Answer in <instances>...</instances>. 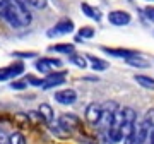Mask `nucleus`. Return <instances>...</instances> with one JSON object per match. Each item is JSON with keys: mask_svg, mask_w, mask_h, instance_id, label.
<instances>
[{"mask_svg": "<svg viewBox=\"0 0 154 144\" xmlns=\"http://www.w3.org/2000/svg\"><path fill=\"white\" fill-rule=\"evenodd\" d=\"M101 110H103L101 118H99L96 129H98L99 134H106L113 125V120H115L116 111L120 110V105L116 101H105V103H101Z\"/></svg>", "mask_w": 154, "mask_h": 144, "instance_id": "nucleus-1", "label": "nucleus"}, {"mask_svg": "<svg viewBox=\"0 0 154 144\" xmlns=\"http://www.w3.org/2000/svg\"><path fill=\"white\" fill-rule=\"evenodd\" d=\"M74 21L65 17V19H60V21L57 22L55 26H51V28L46 31V36L48 38H58V36H65V34L72 33L74 31Z\"/></svg>", "mask_w": 154, "mask_h": 144, "instance_id": "nucleus-2", "label": "nucleus"}, {"mask_svg": "<svg viewBox=\"0 0 154 144\" xmlns=\"http://www.w3.org/2000/svg\"><path fill=\"white\" fill-rule=\"evenodd\" d=\"M62 65V60L60 58H53V57H41L38 60L34 62V67H36V70L41 72V74H51V72H55V69Z\"/></svg>", "mask_w": 154, "mask_h": 144, "instance_id": "nucleus-3", "label": "nucleus"}, {"mask_svg": "<svg viewBox=\"0 0 154 144\" xmlns=\"http://www.w3.org/2000/svg\"><path fill=\"white\" fill-rule=\"evenodd\" d=\"M22 72H24V64H22V62H14L11 65L0 67V83L12 81V79L19 77Z\"/></svg>", "mask_w": 154, "mask_h": 144, "instance_id": "nucleus-4", "label": "nucleus"}, {"mask_svg": "<svg viewBox=\"0 0 154 144\" xmlns=\"http://www.w3.org/2000/svg\"><path fill=\"white\" fill-rule=\"evenodd\" d=\"M108 22L111 26H116V28L128 26L132 22V16H130V12H127V11L115 9V11H110V14H108Z\"/></svg>", "mask_w": 154, "mask_h": 144, "instance_id": "nucleus-5", "label": "nucleus"}, {"mask_svg": "<svg viewBox=\"0 0 154 144\" xmlns=\"http://www.w3.org/2000/svg\"><path fill=\"white\" fill-rule=\"evenodd\" d=\"M67 81V70H55L48 74L46 77L43 79V84L41 88L43 89H53V88H58Z\"/></svg>", "mask_w": 154, "mask_h": 144, "instance_id": "nucleus-6", "label": "nucleus"}, {"mask_svg": "<svg viewBox=\"0 0 154 144\" xmlns=\"http://www.w3.org/2000/svg\"><path fill=\"white\" fill-rule=\"evenodd\" d=\"M53 98H55V101L60 103V105H74V103L77 101V93H75V89L67 88V89L55 91Z\"/></svg>", "mask_w": 154, "mask_h": 144, "instance_id": "nucleus-7", "label": "nucleus"}, {"mask_svg": "<svg viewBox=\"0 0 154 144\" xmlns=\"http://www.w3.org/2000/svg\"><path fill=\"white\" fill-rule=\"evenodd\" d=\"M101 50L105 52L106 55L110 57H116V58H130V57H137L140 55L137 50H128V48H110V46H101Z\"/></svg>", "mask_w": 154, "mask_h": 144, "instance_id": "nucleus-8", "label": "nucleus"}, {"mask_svg": "<svg viewBox=\"0 0 154 144\" xmlns=\"http://www.w3.org/2000/svg\"><path fill=\"white\" fill-rule=\"evenodd\" d=\"M79 118H77L75 115H72V113H63V115H60V118H58V127L62 129V130H67V132H72V130H75L77 127H79Z\"/></svg>", "mask_w": 154, "mask_h": 144, "instance_id": "nucleus-9", "label": "nucleus"}, {"mask_svg": "<svg viewBox=\"0 0 154 144\" xmlns=\"http://www.w3.org/2000/svg\"><path fill=\"white\" fill-rule=\"evenodd\" d=\"M101 103H89L86 108V120L93 125H98L99 118H101Z\"/></svg>", "mask_w": 154, "mask_h": 144, "instance_id": "nucleus-10", "label": "nucleus"}, {"mask_svg": "<svg viewBox=\"0 0 154 144\" xmlns=\"http://www.w3.org/2000/svg\"><path fill=\"white\" fill-rule=\"evenodd\" d=\"M81 11H82V14L86 17L93 19V21H96V22H99L101 21V17H103V14H101V11H99L98 7L89 5L88 2H82V4H81Z\"/></svg>", "mask_w": 154, "mask_h": 144, "instance_id": "nucleus-11", "label": "nucleus"}, {"mask_svg": "<svg viewBox=\"0 0 154 144\" xmlns=\"http://www.w3.org/2000/svg\"><path fill=\"white\" fill-rule=\"evenodd\" d=\"M86 58H88V64L91 65V69L96 72H103L106 70L108 67H110V64L106 60H103V58H99V57H94V55H86Z\"/></svg>", "mask_w": 154, "mask_h": 144, "instance_id": "nucleus-12", "label": "nucleus"}, {"mask_svg": "<svg viewBox=\"0 0 154 144\" xmlns=\"http://www.w3.org/2000/svg\"><path fill=\"white\" fill-rule=\"evenodd\" d=\"M50 52H57V53H63V55H72L75 53V45L74 43H57L48 46Z\"/></svg>", "mask_w": 154, "mask_h": 144, "instance_id": "nucleus-13", "label": "nucleus"}, {"mask_svg": "<svg viewBox=\"0 0 154 144\" xmlns=\"http://www.w3.org/2000/svg\"><path fill=\"white\" fill-rule=\"evenodd\" d=\"M38 113L41 115L43 122H46V124H53V120H55V113H53V108H51L48 103H41V105L38 106Z\"/></svg>", "mask_w": 154, "mask_h": 144, "instance_id": "nucleus-14", "label": "nucleus"}, {"mask_svg": "<svg viewBox=\"0 0 154 144\" xmlns=\"http://www.w3.org/2000/svg\"><path fill=\"white\" fill-rule=\"evenodd\" d=\"M134 79H135V83H137L139 86H142L144 89L154 91V77H149V76H144V74H135Z\"/></svg>", "mask_w": 154, "mask_h": 144, "instance_id": "nucleus-15", "label": "nucleus"}, {"mask_svg": "<svg viewBox=\"0 0 154 144\" xmlns=\"http://www.w3.org/2000/svg\"><path fill=\"white\" fill-rule=\"evenodd\" d=\"M94 34H96L94 28H91V26H82V28L79 29L77 36H75V41L79 43V41H82V39H91V38H94Z\"/></svg>", "mask_w": 154, "mask_h": 144, "instance_id": "nucleus-16", "label": "nucleus"}, {"mask_svg": "<svg viewBox=\"0 0 154 144\" xmlns=\"http://www.w3.org/2000/svg\"><path fill=\"white\" fill-rule=\"evenodd\" d=\"M127 64L130 67H135V69H147L151 64H149L146 58H142L140 55H137V57H130V58H127Z\"/></svg>", "mask_w": 154, "mask_h": 144, "instance_id": "nucleus-17", "label": "nucleus"}, {"mask_svg": "<svg viewBox=\"0 0 154 144\" xmlns=\"http://www.w3.org/2000/svg\"><path fill=\"white\" fill-rule=\"evenodd\" d=\"M69 60H70V64H74V65L79 67V69H86V67L89 65L86 55H79V53H72V55H69Z\"/></svg>", "mask_w": 154, "mask_h": 144, "instance_id": "nucleus-18", "label": "nucleus"}, {"mask_svg": "<svg viewBox=\"0 0 154 144\" xmlns=\"http://www.w3.org/2000/svg\"><path fill=\"white\" fill-rule=\"evenodd\" d=\"M24 5L28 7H33V9H38V11H41V9H45L46 7V4H48V0H21Z\"/></svg>", "mask_w": 154, "mask_h": 144, "instance_id": "nucleus-19", "label": "nucleus"}, {"mask_svg": "<svg viewBox=\"0 0 154 144\" xmlns=\"http://www.w3.org/2000/svg\"><path fill=\"white\" fill-rule=\"evenodd\" d=\"M7 144H26V137L21 132H12V134H9Z\"/></svg>", "mask_w": 154, "mask_h": 144, "instance_id": "nucleus-20", "label": "nucleus"}, {"mask_svg": "<svg viewBox=\"0 0 154 144\" xmlns=\"http://www.w3.org/2000/svg\"><path fill=\"white\" fill-rule=\"evenodd\" d=\"M24 81H26L28 84H31V86H41V84H43V79L34 77V76H31V74H29V76H26V77H24Z\"/></svg>", "mask_w": 154, "mask_h": 144, "instance_id": "nucleus-21", "label": "nucleus"}, {"mask_svg": "<svg viewBox=\"0 0 154 144\" xmlns=\"http://www.w3.org/2000/svg\"><path fill=\"white\" fill-rule=\"evenodd\" d=\"M142 14H144V17H146L147 21L154 22V7L147 5V7H146V9H144V11H142Z\"/></svg>", "mask_w": 154, "mask_h": 144, "instance_id": "nucleus-22", "label": "nucleus"}, {"mask_svg": "<svg viewBox=\"0 0 154 144\" xmlns=\"http://www.w3.org/2000/svg\"><path fill=\"white\" fill-rule=\"evenodd\" d=\"M12 57H19V58H31V57H36V52H14Z\"/></svg>", "mask_w": 154, "mask_h": 144, "instance_id": "nucleus-23", "label": "nucleus"}, {"mask_svg": "<svg viewBox=\"0 0 154 144\" xmlns=\"http://www.w3.org/2000/svg\"><path fill=\"white\" fill-rule=\"evenodd\" d=\"M11 88L12 89H26L28 88V83H26L24 79H22V81H16V79H14L11 83Z\"/></svg>", "mask_w": 154, "mask_h": 144, "instance_id": "nucleus-24", "label": "nucleus"}, {"mask_svg": "<svg viewBox=\"0 0 154 144\" xmlns=\"http://www.w3.org/2000/svg\"><path fill=\"white\" fill-rule=\"evenodd\" d=\"M99 144H115L106 134H99Z\"/></svg>", "mask_w": 154, "mask_h": 144, "instance_id": "nucleus-25", "label": "nucleus"}, {"mask_svg": "<svg viewBox=\"0 0 154 144\" xmlns=\"http://www.w3.org/2000/svg\"><path fill=\"white\" fill-rule=\"evenodd\" d=\"M7 139H9V136H5L4 132H0V144H7Z\"/></svg>", "mask_w": 154, "mask_h": 144, "instance_id": "nucleus-26", "label": "nucleus"}, {"mask_svg": "<svg viewBox=\"0 0 154 144\" xmlns=\"http://www.w3.org/2000/svg\"><path fill=\"white\" fill-rule=\"evenodd\" d=\"M146 2H154V0H146Z\"/></svg>", "mask_w": 154, "mask_h": 144, "instance_id": "nucleus-27", "label": "nucleus"}]
</instances>
